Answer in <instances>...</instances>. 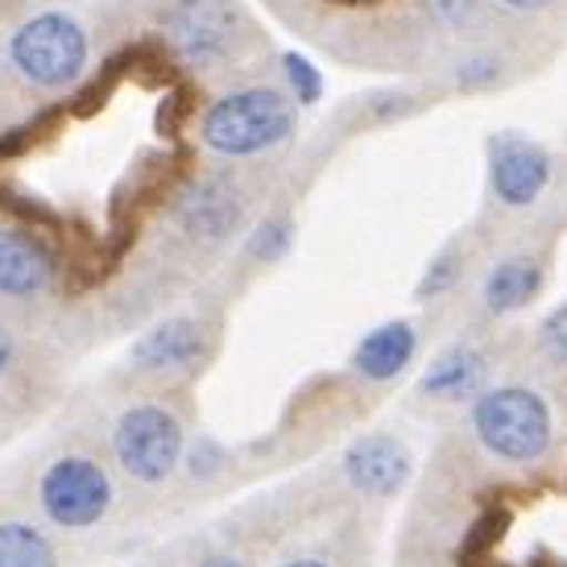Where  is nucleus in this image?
<instances>
[{"mask_svg":"<svg viewBox=\"0 0 567 567\" xmlns=\"http://www.w3.org/2000/svg\"><path fill=\"white\" fill-rule=\"evenodd\" d=\"M290 128H295V116H290V104L282 95L269 92V87H245V92L224 95L207 109L204 142L216 154L249 158V154H261L269 145L286 142Z\"/></svg>","mask_w":567,"mask_h":567,"instance_id":"nucleus-1","label":"nucleus"},{"mask_svg":"<svg viewBox=\"0 0 567 567\" xmlns=\"http://www.w3.org/2000/svg\"><path fill=\"white\" fill-rule=\"evenodd\" d=\"M473 426L493 456L514 460V464H530L551 443V410L535 390H522V385L488 390L476 398Z\"/></svg>","mask_w":567,"mask_h":567,"instance_id":"nucleus-2","label":"nucleus"},{"mask_svg":"<svg viewBox=\"0 0 567 567\" xmlns=\"http://www.w3.org/2000/svg\"><path fill=\"white\" fill-rule=\"evenodd\" d=\"M9 54L25 80L42 83V87H59L83 71L87 38L66 13H42L13 33Z\"/></svg>","mask_w":567,"mask_h":567,"instance_id":"nucleus-3","label":"nucleus"},{"mask_svg":"<svg viewBox=\"0 0 567 567\" xmlns=\"http://www.w3.org/2000/svg\"><path fill=\"white\" fill-rule=\"evenodd\" d=\"M237 9L228 0H174L162 13L166 42L187 63H216L237 42Z\"/></svg>","mask_w":567,"mask_h":567,"instance_id":"nucleus-4","label":"nucleus"},{"mask_svg":"<svg viewBox=\"0 0 567 567\" xmlns=\"http://www.w3.org/2000/svg\"><path fill=\"white\" fill-rule=\"evenodd\" d=\"M116 456L128 476L137 481H162L183 456V426L162 406L128 410L116 426Z\"/></svg>","mask_w":567,"mask_h":567,"instance_id":"nucleus-5","label":"nucleus"},{"mask_svg":"<svg viewBox=\"0 0 567 567\" xmlns=\"http://www.w3.org/2000/svg\"><path fill=\"white\" fill-rule=\"evenodd\" d=\"M42 505L59 526L83 530V526H92L109 514L112 485L100 464L66 456L59 464H50V473L42 476Z\"/></svg>","mask_w":567,"mask_h":567,"instance_id":"nucleus-6","label":"nucleus"},{"mask_svg":"<svg viewBox=\"0 0 567 567\" xmlns=\"http://www.w3.org/2000/svg\"><path fill=\"white\" fill-rule=\"evenodd\" d=\"M488 183H493L502 204H535L543 187L551 183V158L543 145L522 137V133H497L488 142Z\"/></svg>","mask_w":567,"mask_h":567,"instance_id":"nucleus-7","label":"nucleus"},{"mask_svg":"<svg viewBox=\"0 0 567 567\" xmlns=\"http://www.w3.org/2000/svg\"><path fill=\"white\" fill-rule=\"evenodd\" d=\"M190 150L178 145L174 154H145L142 166L125 174V183L112 195V224H137L145 207L162 204L174 190V183L187 174Z\"/></svg>","mask_w":567,"mask_h":567,"instance_id":"nucleus-8","label":"nucleus"},{"mask_svg":"<svg viewBox=\"0 0 567 567\" xmlns=\"http://www.w3.org/2000/svg\"><path fill=\"white\" fill-rule=\"evenodd\" d=\"M344 473L361 493L390 497V493H398V488L406 485L410 456L394 435H364V440H357L348 447Z\"/></svg>","mask_w":567,"mask_h":567,"instance_id":"nucleus-9","label":"nucleus"},{"mask_svg":"<svg viewBox=\"0 0 567 567\" xmlns=\"http://www.w3.org/2000/svg\"><path fill=\"white\" fill-rule=\"evenodd\" d=\"M199 357H204V328L190 319H171L133 344L137 369H187Z\"/></svg>","mask_w":567,"mask_h":567,"instance_id":"nucleus-10","label":"nucleus"},{"mask_svg":"<svg viewBox=\"0 0 567 567\" xmlns=\"http://www.w3.org/2000/svg\"><path fill=\"white\" fill-rule=\"evenodd\" d=\"M178 220L187 224L199 237H224L228 228H237L240 220V195L237 187H228L224 178H204L178 204Z\"/></svg>","mask_w":567,"mask_h":567,"instance_id":"nucleus-11","label":"nucleus"},{"mask_svg":"<svg viewBox=\"0 0 567 567\" xmlns=\"http://www.w3.org/2000/svg\"><path fill=\"white\" fill-rule=\"evenodd\" d=\"M414 348H419V336H414V328H410L406 319L381 323L378 331H369L361 344H357L352 364L361 369L364 378L385 381V378H398V373L406 369L410 357H414Z\"/></svg>","mask_w":567,"mask_h":567,"instance_id":"nucleus-12","label":"nucleus"},{"mask_svg":"<svg viewBox=\"0 0 567 567\" xmlns=\"http://www.w3.org/2000/svg\"><path fill=\"white\" fill-rule=\"evenodd\" d=\"M50 282V252L30 233H0V295H33Z\"/></svg>","mask_w":567,"mask_h":567,"instance_id":"nucleus-13","label":"nucleus"},{"mask_svg":"<svg viewBox=\"0 0 567 567\" xmlns=\"http://www.w3.org/2000/svg\"><path fill=\"white\" fill-rule=\"evenodd\" d=\"M543 286V266L535 257H509L502 266H493L485 278V302L488 311H518L538 295Z\"/></svg>","mask_w":567,"mask_h":567,"instance_id":"nucleus-14","label":"nucleus"},{"mask_svg":"<svg viewBox=\"0 0 567 567\" xmlns=\"http://www.w3.org/2000/svg\"><path fill=\"white\" fill-rule=\"evenodd\" d=\"M485 378V361L476 348H447L440 361L431 364L423 373V390L431 398H464L473 394L476 385Z\"/></svg>","mask_w":567,"mask_h":567,"instance_id":"nucleus-15","label":"nucleus"},{"mask_svg":"<svg viewBox=\"0 0 567 567\" xmlns=\"http://www.w3.org/2000/svg\"><path fill=\"white\" fill-rule=\"evenodd\" d=\"M125 75L137 80L142 87H174L178 83V54L171 50L166 38H142L133 47L121 50Z\"/></svg>","mask_w":567,"mask_h":567,"instance_id":"nucleus-16","label":"nucleus"},{"mask_svg":"<svg viewBox=\"0 0 567 567\" xmlns=\"http://www.w3.org/2000/svg\"><path fill=\"white\" fill-rule=\"evenodd\" d=\"M0 567H59L54 547L25 522H0Z\"/></svg>","mask_w":567,"mask_h":567,"instance_id":"nucleus-17","label":"nucleus"},{"mask_svg":"<svg viewBox=\"0 0 567 567\" xmlns=\"http://www.w3.org/2000/svg\"><path fill=\"white\" fill-rule=\"evenodd\" d=\"M66 116H71V112H66V104H63V109L38 112V116H33V121H25V125L0 133V166H4V162H13V158H21V154H30L33 145L50 142V137L63 128Z\"/></svg>","mask_w":567,"mask_h":567,"instance_id":"nucleus-18","label":"nucleus"},{"mask_svg":"<svg viewBox=\"0 0 567 567\" xmlns=\"http://www.w3.org/2000/svg\"><path fill=\"white\" fill-rule=\"evenodd\" d=\"M125 63H121V54L116 59H109V63L100 66V75H95L92 83H83L80 92H75V100L66 104V112L71 116H80V121H87V116H95V112L109 109V100L116 95V87L125 83Z\"/></svg>","mask_w":567,"mask_h":567,"instance_id":"nucleus-19","label":"nucleus"},{"mask_svg":"<svg viewBox=\"0 0 567 567\" xmlns=\"http://www.w3.org/2000/svg\"><path fill=\"white\" fill-rule=\"evenodd\" d=\"M0 207H4L9 216H17V220L33 224V228H63L66 233V220L54 212V207L42 204V199H33V195H25V190L13 187L9 178H0Z\"/></svg>","mask_w":567,"mask_h":567,"instance_id":"nucleus-20","label":"nucleus"},{"mask_svg":"<svg viewBox=\"0 0 567 567\" xmlns=\"http://www.w3.org/2000/svg\"><path fill=\"white\" fill-rule=\"evenodd\" d=\"M505 522H509L505 509L481 514L476 526L468 530V538H464V547H460V567H481V559H488V551H493V543L505 535Z\"/></svg>","mask_w":567,"mask_h":567,"instance_id":"nucleus-21","label":"nucleus"},{"mask_svg":"<svg viewBox=\"0 0 567 567\" xmlns=\"http://www.w3.org/2000/svg\"><path fill=\"white\" fill-rule=\"evenodd\" d=\"M190 112H195V87L190 83H174L171 92L162 95L158 109V133L166 142H178V133H183Z\"/></svg>","mask_w":567,"mask_h":567,"instance_id":"nucleus-22","label":"nucleus"},{"mask_svg":"<svg viewBox=\"0 0 567 567\" xmlns=\"http://www.w3.org/2000/svg\"><path fill=\"white\" fill-rule=\"evenodd\" d=\"M286 75H290V87L299 95V104H316L319 92H323V80H319V71L311 66V59H302V54H286Z\"/></svg>","mask_w":567,"mask_h":567,"instance_id":"nucleus-23","label":"nucleus"},{"mask_svg":"<svg viewBox=\"0 0 567 567\" xmlns=\"http://www.w3.org/2000/svg\"><path fill=\"white\" fill-rule=\"evenodd\" d=\"M286 245H290V224H261L257 237L249 240V252L252 257L274 261V257H282L286 252Z\"/></svg>","mask_w":567,"mask_h":567,"instance_id":"nucleus-24","label":"nucleus"},{"mask_svg":"<svg viewBox=\"0 0 567 567\" xmlns=\"http://www.w3.org/2000/svg\"><path fill=\"white\" fill-rule=\"evenodd\" d=\"M543 344H547V352H551L555 361H567V302L547 316V323H543Z\"/></svg>","mask_w":567,"mask_h":567,"instance_id":"nucleus-25","label":"nucleus"},{"mask_svg":"<svg viewBox=\"0 0 567 567\" xmlns=\"http://www.w3.org/2000/svg\"><path fill=\"white\" fill-rule=\"evenodd\" d=\"M502 75V63L497 59H468V63L460 66V83L464 87H485V83H493Z\"/></svg>","mask_w":567,"mask_h":567,"instance_id":"nucleus-26","label":"nucleus"},{"mask_svg":"<svg viewBox=\"0 0 567 567\" xmlns=\"http://www.w3.org/2000/svg\"><path fill=\"white\" fill-rule=\"evenodd\" d=\"M456 278V261L452 257H443V261H435V266L426 269V278H423V286H419V295H440L443 286Z\"/></svg>","mask_w":567,"mask_h":567,"instance_id":"nucleus-27","label":"nucleus"},{"mask_svg":"<svg viewBox=\"0 0 567 567\" xmlns=\"http://www.w3.org/2000/svg\"><path fill=\"white\" fill-rule=\"evenodd\" d=\"M431 13L440 17L443 25H464L468 21V0H431Z\"/></svg>","mask_w":567,"mask_h":567,"instance_id":"nucleus-28","label":"nucleus"},{"mask_svg":"<svg viewBox=\"0 0 567 567\" xmlns=\"http://www.w3.org/2000/svg\"><path fill=\"white\" fill-rule=\"evenodd\" d=\"M505 9H514V13H530V9H547L551 0H497Z\"/></svg>","mask_w":567,"mask_h":567,"instance_id":"nucleus-29","label":"nucleus"},{"mask_svg":"<svg viewBox=\"0 0 567 567\" xmlns=\"http://www.w3.org/2000/svg\"><path fill=\"white\" fill-rule=\"evenodd\" d=\"M9 357H13V340L0 331V373H4V364H9Z\"/></svg>","mask_w":567,"mask_h":567,"instance_id":"nucleus-30","label":"nucleus"},{"mask_svg":"<svg viewBox=\"0 0 567 567\" xmlns=\"http://www.w3.org/2000/svg\"><path fill=\"white\" fill-rule=\"evenodd\" d=\"M199 567H245V564L228 559V555H216V559H207V564H199Z\"/></svg>","mask_w":567,"mask_h":567,"instance_id":"nucleus-31","label":"nucleus"},{"mask_svg":"<svg viewBox=\"0 0 567 567\" xmlns=\"http://www.w3.org/2000/svg\"><path fill=\"white\" fill-rule=\"evenodd\" d=\"M286 567H328V564H319V559H295V564H286Z\"/></svg>","mask_w":567,"mask_h":567,"instance_id":"nucleus-32","label":"nucleus"}]
</instances>
